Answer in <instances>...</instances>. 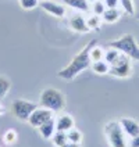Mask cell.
Listing matches in <instances>:
<instances>
[{
	"label": "cell",
	"mask_w": 139,
	"mask_h": 147,
	"mask_svg": "<svg viewBox=\"0 0 139 147\" xmlns=\"http://www.w3.org/2000/svg\"><path fill=\"white\" fill-rule=\"evenodd\" d=\"M106 4L103 3V0H96L93 3H90V13L96 14V16H103V13L106 11Z\"/></svg>",
	"instance_id": "obj_24"
},
{
	"label": "cell",
	"mask_w": 139,
	"mask_h": 147,
	"mask_svg": "<svg viewBox=\"0 0 139 147\" xmlns=\"http://www.w3.org/2000/svg\"><path fill=\"white\" fill-rule=\"evenodd\" d=\"M66 103V96L61 90L56 89V88H46L45 90H42L41 97H39L41 107H45L53 113H58L64 110Z\"/></svg>",
	"instance_id": "obj_2"
},
{
	"label": "cell",
	"mask_w": 139,
	"mask_h": 147,
	"mask_svg": "<svg viewBox=\"0 0 139 147\" xmlns=\"http://www.w3.org/2000/svg\"><path fill=\"white\" fill-rule=\"evenodd\" d=\"M120 7H121V11L125 13L127 16H135L136 14L134 0H120Z\"/></svg>",
	"instance_id": "obj_20"
},
{
	"label": "cell",
	"mask_w": 139,
	"mask_h": 147,
	"mask_svg": "<svg viewBox=\"0 0 139 147\" xmlns=\"http://www.w3.org/2000/svg\"><path fill=\"white\" fill-rule=\"evenodd\" d=\"M108 74L114 78H120V79H125L130 78L132 75V64H131V58L121 54L118 60L113 63L110 65V71Z\"/></svg>",
	"instance_id": "obj_6"
},
{
	"label": "cell",
	"mask_w": 139,
	"mask_h": 147,
	"mask_svg": "<svg viewBox=\"0 0 139 147\" xmlns=\"http://www.w3.org/2000/svg\"><path fill=\"white\" fill-rule=\"evenodd\" d=\"M68 26L70 29L77 33H88L90 32L88 25H86V18L83 16V13H74L73 16L68 18Z\"/></svg>",
	"instance_id": "obj_9"
},
{
	"label": "cell",
	"mask_w": 139,
	"mask_h": 147,
	"mask_svg": "<svg viewBox=\"0 0 139 147\" xmlns=\"http://www.w3.org/2000/svg\"><path fill=\"white\" fill-rule=\"evenodd\" d=\"M61 1L66 7L73 8L75 11H79V13L90 11V3L88 0H61Z\"/></svg>",
	"instance_id": "obj_13"
},
{
	"label": "cell",
	"mask_w": 139,
	"mask_h": 147,
	"mask_svg": "<svg viewBox=\"0 0 139 147\" xmlns=\"http://www.w3.org/2000/svg\"><path fill=\"white\" fill-rule=\"evenodd\" d=\"M38 107H39V104H36L33 101H28L24 98H16V100H13V103L10 106V113H11V115H14L16 119L28 122L31 114Z\"/></svg>",
	"instance_id": "obj_5"
},
{
	"label": "cell",
	"mask_w": 139,
	"mask_h": 147,
	"mask_svg": "<svg viewBox=\"0 0 139 147\" xmlns=\"http://www.w3.org/2000/svg\"><path fill=\"white\" fill-rule=\"evenodd\" d=\"M135 17H136V20H139V14H135Z\"/></svg>",
	"instance_id": "obj_30"
},
{
	"label": "cell",
	"mask_w": 139,
	"mask_h": 147,
	"mask_svg": "<svg viewBox=\"0 0 139 147\" xmlns=\"http://www.w3.org/2000/svg\"><path fill=\"white\" fill-rule=\"evenodd\" d=\"M52 143L54 144L56 147H61L64 146L67 142H68V138H67V132H63V131H56L54 135L52 136Z\"/></svg>",
	"instance_id": "obj_19"
},
{
	"label": "cell",
	"mask_w": 139,
	"mask_h": 147,
	"mask_svg": "<svg viewBox=\"0 0 139 147\" xmlns=\"http://www.w3.org/2000/svg\"><path fill=\"white\" fill-rule=\"evenodd\" d=\"M67 138H68V142H73V143H78L81 144L82 143V132L78 129V128H71L70 131L67 132Z\"/></svg>",
	"instance_id": "obj_23"
},
{
	"label": "cell",
	"mask_w": 139,
	"mask_h": 147,
	"mask_svg": "<svg viewBox=\"0 0 139 147\" xmlns=\"http://www.w3.org/2000/svg\"><path fill=\"white\" fill-rule=\"evenodd\" d=\"M4 114H6V108L0 104V117H1V115H4Z\"/></svg>",
	"instance_id": "obj_29"
},
{
	"label": "cell",
	"mask_w": 139,
	"mask_h": 147,
	"mask_svg": "<svg viewBox=\"0 0 139 147\" xmlns=\"http://www.w3.org/2000/svg\"><path fill=\"white\" fill-rule=\"evenodd\" d=\"M102 24H103V20L100 16L90 14V16L86 17V25H88L89 31H100Z\"/></svg>",
	"instance_id": "obj_16"
},
{
	"label": "cell",
	"mask_w": 139,
	"mask_h": 147,
	"mask_svg": "<svg viewBox=\"0 0 139 147\" xmlns=\"http://www.w3.org/2000/svg\"><path fill=\"white\" fill-rule=\"evenodd\" d=\"M1 140H3V144L11 146V144L17 143V140H18V133H17L16 129H7V131L3 133Z\"/></svg>",
	"instance_id": "obj_18"
},
{
	"label": "cell",
	"mask_w": 139,
	"mask_h": 147,
	"mask_svg": "<svg viewBox=\"0 0 139 147\" xmlns=\"http://www.w3.org/2000/svg\"><path fill=\"white\" fill-rule=\"evenodd\" d=\"M104 136L110 147H130L118 121H110L104 125Z\"/></svg>",
	"instance_id": "obj_4"
},
{
	"label": "cell",
	"mask_w": 139,
	"mask_h": 147,
	"mask_svg": "<svg viewBox=\"0 0 139 147\" xmlns=\"http://www.w3.org/2000/svg\"><path fill=\"white\" fill-rule=\"evenodd\" d=\"M120 56H121V53H120L118 50L110 47V49H107L106 51H104V58H103V60L111 65L113 63H115V61L118 60V57H120Z\"/></svg>",
	"instance_id": "obj_22"
},
{
	"label": "cell",
	"mask_w": 139,
	"mask_h": 147,
	"mask_svg": "<svg viewBox=\"0 0 139 147\" xmlns=\"http://www.w3.org/2000/svg\"><path fill=\"white\" fill-rule=\"evenodd\" d=\"M74 126H75V121H74V118L70 114H60L56 118V128H57V131L68 132Z\"/></svg>",
	"instance_id": "obj_12"
},
{
	"label": "cell",
	"mask_w": 139,
	"mask_h": 147,
	"mask_svg": "<svg viewBox=\"0 0 139 147\" xmlns=\"http://www.w3.org/2000/svg\"><path fill=\"white\" fill-rule=\"evenodd\" d=\"M130 147H139V135L131 139V142H130Z\"/></svg>",
	"instance_id": "obj_27"
},
{
	"label": "cell",
	"mask_w": 139,
	"mask_h": 147,
	"mask_svg": "<svg viewBox=\"0 0 139 147\" xmlns=\"http://www.w3.org/2000/svg\"><path fill=\"white\" fill-rule=\"evenodd\" d=\"M10 88H11V81L8 79L7 76L0 75V100L7 96Z\"/></svg>",
	"instance_id": "obj_21"
},
{
	"label": "cell",
	"mask_w": 139,
	"mask_h": 147,
	"mask_svg": "<svg viewBox=\"0 0 139 147\" xmlns=\"http://www.w3.org/2000/svg\"><path fill=\"white\" fill-rule=\"evenodd\" d=\"M88 1H89V3H93V1H96V0H88Z\"/></svg>",
	"instance_id": "obj_31"
},
{
	"label": "cell",
	"mask_w": 139,
	"mask_h": 147,
	"mask_svg": "<svg viewBox=\"0 0 139 147\" xmlns=\"http://www.w3.org/2000/svg\"><path fill=\"white\" fill-rule=\"evenodd\" d=\"M98 42L96 39H92L90 42H88L81 50H79V53H77L73 58H71V61L67 64L64 68H61L60 71H58L57 76L60 79H64V81H73L75 79L78 75L81 72H83L85 69H88L90 67V57H89V50L90 47L93 46V45H96Z\"/></svg>",
	"instance_id": "obj_1"
},
{
	"label": "cell",
	"mask_w": 139,
	"mask_h": 147,
	"mask_svg": "<svg viewBox=\"0 0 139 147\" xmlns=\"http://www.w3.org/2000/svg\"><path fill=\"white\" fill-rule=\"evenodd\" d=\"M104 51H106V50L103 49L102 46H99L98 43L93 45L89 50L90 61H99V60H103V58H104Z\"/></svg>",
	"instance_id": "obj_17"
},
{
	"label": "cell",
	"mask_w": 139,
	"mask_h": 147,
	"mask_svg": "<svg viewBox=\"0 0 139 147\" xmlns=\"http://www.w3.org/2000/svg\"><path fill=\"white\" fill-rule=\"evenodd\" d=\"M107 8H118L120 7V0H103Z\"/></svg>",
	"instance_id": "obj_26"
},
{
	"label": "cell",
	"mask_w": 139,
	"mask_h": 147,
	"mask_svg": "<svg viewBox=\"0 0 139 147\" xmlns=\"http://www.w3.org/2000/svg\"><path fill=\"white\" fill-rule=\"evenodd\" d=\"M89 68L96 75H107L110 71V64L106 63L104 60H99V61H92Z\"/></svg>",
	"instance_id": "obj_15"
},
{
	"label": "cell",
	"mask_w": 139,
	"mask_h": 147,
	"mask_svg": "<svg viewBox=\"0 0 139 147\" xmlns=\"http://www.w3.org/2000/svg\"><path fill=\"white\" fill-rule=\"evenodd\" d=\"M18 4L25 11H31V10H35L36 7H39L41 0H18Z\"/></svg>",
	"instance_id": "obj_25"
},
{
	"label": "cell",
	"mask_w": 139,
	"mask_h": 147,
	"mask_svg": "<svg viewBox=\"0 0 139 147\" xmlns=\"http://www.w3.org/2000/svg\"><path fill=\"white\" fill-rule=\"evenodd\" d=\"M61 147H81V144H78V143H73V142H67L64 146Z\"/></svg>",
	"instance_id": "obj_28"
},
{
	"label": "cell",
	"mask_w": 139,
	"mask_h": 147,
	"mask_svg": "<svg viewBox=\"0 0 139 147\" xmlns=\"http://www.w3.org/2000/svg\"><path fill=\"white\" fill-rule=\"evenodd\" d=\"M108 47L117 49L121 54L130 57L134 61H139V45L131 33H125L114 40L108 42Z\"/></svg>",
	"instance_id": "obj_3"
},
{
	"label": "cell",
	"mask_w": 139,
	"mask_h": 147,
	"mask_svg": "<svg viewBox=\"0 0 139 147\" xmlns=\"http://www.w3.org/2000/svg\"><path fill=\"white\" fill-rule=\"evenodd\" d=\"M47 14L56 17V18H64L67 14V8L63 3H58L56 0H41L39 4Z\"/></svg>",
	"instance_id": "obj_7"
},
{
	"label": "cell",
	"mask_w": 139,
	"mask_h": 147,
	"mask_svg": "<svg viewBox=\"0 0 139 147\" xmlns=\"http://www.w3.org/2000/svg\"><path fill=\"white\" fill-rule=\"evenodd\" d=\"M118 122L121 125V128H123V131L127 138L132 139V138H135V136L139 135V122L136 119L128 118V117H123Z\"/></svg>",
	"instance_id": "obj_10"
},
{
	"label": "cell",
	"mask_w": 139,
	"mask_h": 147,
	"mask_svg": "<svg viewBox=\"0 0 139 147\" xmlns=\"http://www.w3.org/2000/svg\"><path fill=\"white\" fill-rule=\"evenodd\" d=\"M56 131H57V128H56V118H54V117H53V118H50L49 121H46L45 123H42L41 126L38 128L39 135H41L45 140L52 139V136L54 135V132Z\"/></svg>",
	"instance_id": "obj_11"
},
{
	"label": "cell",
	"mask_w": 139,
	"mask_h": 147,
	"mask_svg": "<svg viewBox=\"0 0 139 147\" xmlns=\"http://www.w3.org/2000/svg\"><path fill=\"white\" fill-rule=\"evenodd\" d=\"M121 16H123V11L118 8H106V11L102 16V20L106 24H115L121 18Z\"/></svg>",
	"instance_id": "obj_14"
},
{
	"label": "cell",
	"mask_w": 139,
	"mask_h": 147,
	"mask_svg": "<svg viewBox=\"0 0 139 147\" xmlns=\"http://www.w3.org/2000/svg\"><path fill=\"white\" fill-rule=\"evenodd\" d=\"M0 147H1V146H0Z\"/></svg>",
	"instance_id": "obj_32"
},
{
	"label": "cell",
	"mask_w": 139,
	"mask_h": 147,
	"mask_svg": "<svg viewBox=\"0 0 139 147\" xmlns=\"http://www.w3.org/2000/svg\"><path fill=\"white\" fill-rule=\"evenodd\" d=\"M50 118H53V111H50V110L45 108V107H38L32 114H31L29 119H28V123H29L32 128L38 129L42 123L49 121Z\"/></svg>",
	"instance_id": "obj_8"
}]
</instances>
